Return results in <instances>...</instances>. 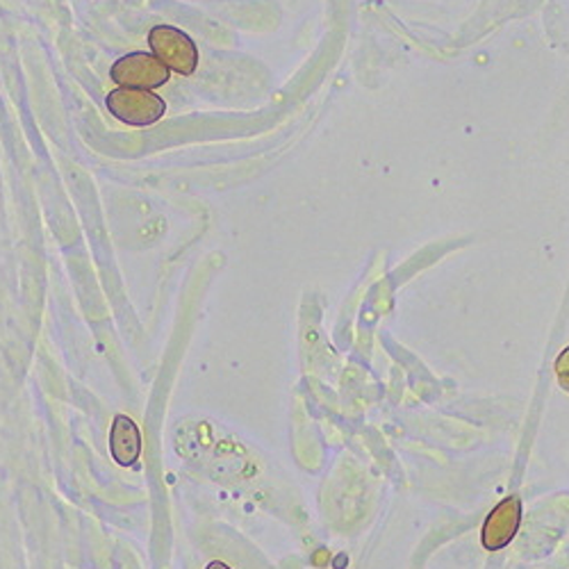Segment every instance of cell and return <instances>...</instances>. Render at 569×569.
Returning <instances> with one entry per match:
<instances>
[{
    "mask_svg": "<svg viewBox=\"0 0 569 569\" xmlns=\"http://www.w3.org/2000/svg\"><path fill=\"white\" fill-rule=\"evenodd\" d=\"M206 569H230L226 562H219V560H212Z\"/></svg>",
    "mask_w": 569,
    "mask_h": 569,
    "instance_id": "7",
    "label": "cell"
},
{
    "mask_svg": "<svg viewBox=\"0 0 569 569\" xmlns=\"http://www.w3.org/2000/svg\"><path fill=\"white\" fill-rule=\"evenodd\" d=\"M151 53L169 69L180 76H192L199 67L197 43L187 32L173 26H156L149 32Z\"/></svg>",
    "mask_w": 569,
    "mask_h": 569,
    "instance_id": "2",
    "label": "cell"
},
{
    "mask_svg": "<svg viewBox=\"0 0 569 569\" xmlns=\"http://www.w3.org/2000/svg\"><path fill=\"white\" fill-rule=\"evenodd\" d=\"M106 106L112 117L134 128L153 126L167 112V103L158 97V93L149 89H132V87H119L110 91Z\"/></svg>",
    "mask_w": 569,
    "mask_h": 569,
    "instance_id": "1",
    "label": "cell"
},
{
    "mask_svg": "<svg viewBox=\"0 0 569 569\" xmlns=\"http://www.w3.org/2000/svg\"><path fill=\"white\" fill-rule=\"evenodd\" d=\"M521 525V501L519 497L503 499L486 519L481 542L488 551H499L512 542Z\"/></svg>",
    "mask_w": 569,
    "mask_h": 569,
    "instance_id": "4",
    "label": "cell"
},
{
    "mask_svg": "<svg viewBox=\"0 0 569 569\" xmlns=\"http://www.w3.org/2000/svg\"><path fill=\"white\" fill-rule=\"evenodd\" d=\"M556 376L565 392H569V347L556 358Z\"/></svg>",
    "mask_w": 569,
    "mask_h": 569,
    "instance_id": "6",
    "label": "cell"
},
{
    "mask_svg": "<svg viewBox=\"0 0 569 569\" xmlns=\"http://www.w3.org/2000/svg\"><path fill=\"white\" fill-rule=\"evenodd\" d=\"M171 71L153 53H128L112 64L110 78L119 87L132 89H158L169 82Z\"/></svg>",
    "mask_w": 569,
    "mask_h": 569,
    "instance_id": "3",
    "label": "cell"
},
{
    "mask_svg": "<svg viewBox=\"0 0 569 569\" xmlns=\"http://www.w3.org/2000/svg\"><path fill=\"white\" fill-rule=\"evenodd\" d=\"M110 451L121 467H132L139 460L141 436H139L137 423L130 417L126 415L114 417L112 431H110Z\"/></svg>",
    "mask_w": 569,
    "mask_h": 569,
    "instance_id": "5",
    "label": "cell"
}]
</instances>
